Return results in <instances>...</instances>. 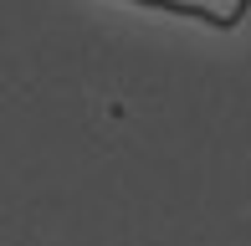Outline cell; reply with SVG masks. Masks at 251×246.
Listing matches in <instances>:
<instances>
[{"instance_id": "obj_1", "label": "cell", "mask_w": 251, "mask_h": 246, "mask_svg": "<svg viewBox=\"0 0 251 246\" xmlns=\"http://www.w3.org/2000/svg\"><path fill=\"white\" fill-rule=\"evenodd\" d=\"M133 5H149V10H154V5H159V0H133Z\"/></svg>"}]
</instances>
